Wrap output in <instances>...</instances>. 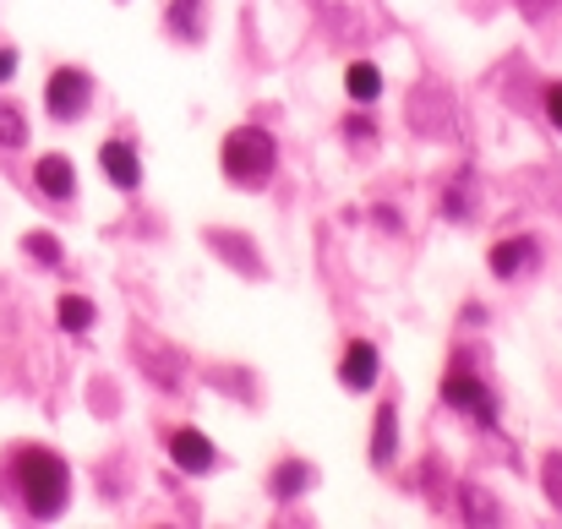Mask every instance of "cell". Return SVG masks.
Masks as SVG:
<instances>
[{"label": "cell", "instance_id": "obj_2", "mask_svg": "<svg viewBox=\"0 0 562 529\" xmlns=\"http://www.w3.org/2000/svg\"><path fill=\"white\" fill-rule=\"evenodd\" d=\"M218 165H224V180H229V185H246V191H257V185H268V180H273V165H279V143H273L262 126H235V132L224 137V154H218Z\"/></svg>", "mask_w": 562, "mask_h": 529}, {"label": "cell", "instance_id": "obj_17", "mask_svg": "<svg viewBox=\"0 0 562 529\" xmlns=\"http://www.w3.org/2000/svg\"><path fill=\"white\" fill-rule=\"evenodd\" d=\"M547 115H552V126L562 132V82H552V88H547Z\"/></svg>", "mask_w": 562, "mask_h": 529}, {"label": "cell", "instance_id": "obj_16", "mask_svg": "<svg viewBox=\"0 0 562 529\" xmlns=\"http://www.w3.org/2000/svg\"><path fill=\"white\" fill-rule=\"evenodd\" d=\"M27 251H33L44 268H55V262H60V240H55V235H27Z\"/></svg>", "mask_w": 562, "mask_h": 529}, {"label": "cell", "instance_id": "obj_12", "mask_svg": "<svg viewBox=\"0 0 562 529\" xmlns=\"http://www.w3.org/2000/svg\"><path fill=\"white\" fill-rule=\"evenodd\" d=\"M55 317H60V328H66V334H88L99 312H93V301H82V295H66V301L55 306Z\"/></svg>", "mask_w": 562, "mask_h": 529}, {"label": "cell", "instance_id": "obj_6", "mask_svg": "<svg viewBox=\"0 0 562 529\" xmlns=\"http://www.w3.org/2000/svg\"><path fill=\"white\" fill-rule=\"evenodd\" d=\"M170 459H176V470H187V475H207L218 453H213V442H207L202 431L181 426V431L170 437Z\"/></svg>", "mask_w": 562, "mask_h": 529}, {"label": "cell", "instance_id": "obj_15", "mask_svg": "<svg viewBox=\"0 0 562 529\" xmlns=\"http://www.w3.org/2000/svg\"><path fill=\"white\" fill-rule=\"evenodd\" d=\"M0 143H5V148H22V143H27V126H22V115H16L11 104H0Z\"/></svg>", "mask_w": 562, "mask_h": 529}, {"label": "cell", "instance_id": "obj_18", "mask_svg": "<svg viewBox=\"0 0 562 529\" xmlns=\"http://www.w3.org/2000/svg\"><path fill=\"white\" fill-rule=\"evenodd\" d=\"M11 71H16V49H5V44H0V82H5Z\"/></svg>", "mask_w": 562, "mask_h": 529}, {"label": "cell", "instance_id": "obj_9", "mask_svg": "<svg viewBox=\"0 0 562 529\" xmlns=\"http://www.w3.org/2000/svg\"><path fill=\"white\" fill-rule=\"evenodd\" d=\"M99 165H104V176L115 180L121 191H137L143 185V165H137V148L132 143H104L99 148Z\"/></svg>", "mask_w": 562, "mask_h": 529}, {"label": "cell", "instance_id": "obj_13", "mask_svg": "<svg viewBox=\"0 0 562 529\" xmlns=\"http://www.w3.org/2000/svg\"><path fill=\"white\" fill-rule=\"evenodd\" d=\"M170 33L176 38H202V0H176L170 5Z\"/></svg>", "mask_w": 562, "mask_h": 529}, {"label": "cell", "instance_id": "obj_11", "mask_svg": "<svg viewBox=\"0 0 562 529\" xmlns=\"http://www.w3.org/2000/svg\"><path fill=\"white\" fill-rule=\"evenodd\" d=\"M345 93H350L356 104H372L376 93H382V71H376L372 60H356V66L345 71Z\"/></svg>", "mask_w": 562, "mask_h": 529}, {"label": "cell", "instance_id": "obj_7", "mask_svg": "<svg viewBox=\"0 0 562 529\" xmlns=\"http://www.w3.org/2000/svg\"><path fill=\"white\" fill-rule=\"evenodd\" d=\"M376 371H382V360H376V350L367 339H356V345L345 350V360H339V382H345L350 393H367L376 382Z\"/></svg>", "mask_w": 562, "mask_h": 529}, {"label": "cell", "instance_id": "obj_1", "mask_svg": "<svg viewBox=\"0 0 562 529\" xmlns=\"http://www.w3.org/2000/svg\"><path fill=\"white\" fill-rule=\"evenodd\" d=\"M11 464H16V492H22L27 519H55V514L66 508V497H71V470H66V459L49 453V448H22Z\"/></svg>", "mask_w": 562, "mask_h": 529}, {"label": "cell", "instance_id": "obj_4", "mask_svg": "<svg viewBox=\"0 0 562 529\" xmlns=\"http://www.w3.org/2000/svg\"><path fill=\"white\" fill-rule=\"evenodd\" d=\"M442 398H448V409L475 415L481 426H497V398H492V387H486L475 371L453 365V371H448V382H442Z\"/></svg>", "mask_w": 562, "mask_h": 529}, {"label": "cell", "instance_id": "obj_8", "mask_svg": "<svg viewBox=\"0 0 562 529\" xmlns=\"http://www.w3.org/2000/svg\"><path fill=\"white\" fill-rule=\"evenodd\" d=\"M536 262H541V251H536L530 235H519V240H497V246H492V273H497V279H519V273L536 268Z\"/></svg>", "mask_w": 562, "mask_h": 529}, {"label": "cell", "instance_id": "obj_14", "mask_svg": "<svg viewBox=\"0 0 562 529\" xmlns=\"http://www.w3.org/2000/svg\"><path fill=\"white\" fill-rule=\"evenodd\" d=\"M306 464L301 459H290V464H279V475H273V497H301L306 492Z\"/></svg>", "mask_w": 562, "mask_h": 529}, {"label": "cell", "instance_id": "obj_5", "mask_svg": "<svg viewBox=\"0 0 562 529\" xmlns=\"http://www.w3.org/2000/svg\"><path fill=\"white\" fill-rule=\"evenodd\" d=\"M33 180H38V191H44L49 202H71V196H77V170H71L66 154H44V159L33 165Z\"/></svg>", "mask_w": 562, "mask_h": 529}, {"label": "cell", "instance_id": "obj_10", "mask_svg": "<svg viewBox=\"0 0 562 529\" xmlns=\"http://www.w3.org/2000/svg\"><path fill=\"white\" fill-rule=\"evenodd\" d=\"M393 453H398V415L393 404H382L372 420V464H393Z\"/></svg>", "mask_w": 562, "mask_h": 529}, {"label": "cell", "instance_id": "obj_3", "mask_svg": "<svg viewBox=\"0 0 562 529\" xmlns=\"http://www.w3.org/2000/svg\"><path fill=\"white\" fill-rule=\"evenodd\" d=\"M88 104H93V77H88L82 66L49 71V82H44V110H49L55 121H77Z\"/></svg>", "mask_w": 562, "mask_h": 529}]
</instances>
